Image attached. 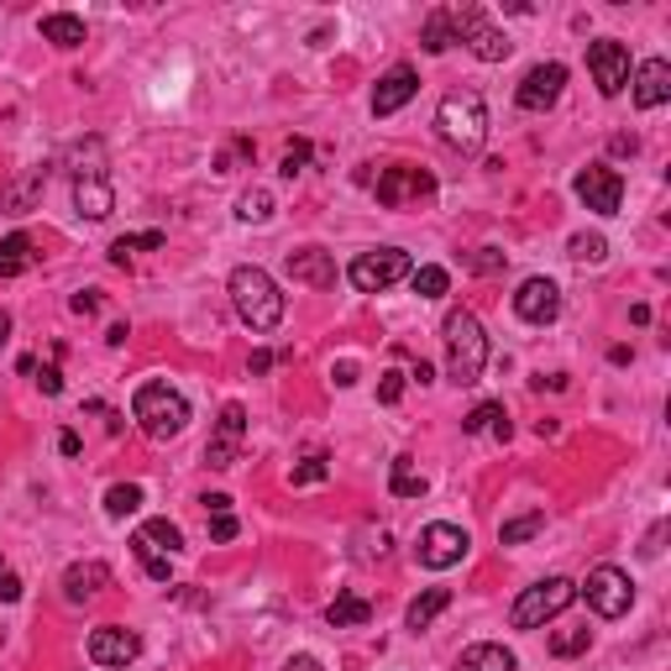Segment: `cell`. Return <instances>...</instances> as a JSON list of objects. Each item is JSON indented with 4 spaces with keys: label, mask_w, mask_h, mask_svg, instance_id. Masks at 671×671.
<instances>
[{
    "label": "cell",
    "mask_w": 671,
    "mask_h": 671,
    "mask_svg": "<svg viewBox=\"0 0 671 671\" xmlns=\"http://www.w3.org/2000/svg\"><path fill=\"white\" fill-rule=\"evenodd\" d=\"M232 305L236 315H241V325H252L258 336H268V331H278V321H284V294H278V284L268 278L263 268L241 263L232 268Z\"/></svg>",
    "instance_id": "obj_1"
},
{
    "label": "cell",
    "mask_w": 671,
    "mask_h": 671,
    "mask_svg": "<svg viewBox=\"0 0 671 671\" xmlns=\"http://www.w3.org/2000/svg\"><path fill=\"white\" fill-rule=\"evenodd\" d=\"M440 336H446V373L457 388H472V383L483 378V368H488V336H483V325L472 310H451L446 325H440Z\"/></svg>",
    "instance_id": "obj_2"
},
{
    "label": "cell",
    "mask_w": 671,
    "mask_h": 671,
    "mask_svg": "<svg viewBox=\"0 0 671 671\" xmlns=\"http://www.w3.org/2000/svg\"><path fill=\"white\" fill-rule=\"evenodd\" d=\"M132 420L142 425V436L152 440H174L184 425H189V399L169 388V383H142L132 394Z\"/></svg>",
    "instance_id": "obj_3"
},
{
    "label": "cell",
    "mask_w": 671,
    "mask_h": 671,
    "mask_svg": "<svg viewBox=\"0 0 671 671\" xmlns=\"http://www.w3.org/2000/svg\"><path fill=\"white\" fill-rule=\"evenodd\" d=\"M436 126H440V142L457 147V152H477L483 137H488V105L477 89H462V95H446L436 111Z\"/></svg>",
    "instance_id": "obj_4"
},
{
    "label": "cell",
    "mask_w": 671,
    "mask_h": 671,
    "mask_svg": "<svg viewBox=\"0 0 671 671\" xmlns=\"http://www.w3.org/2000/svg\"><path fill=\"white\" fill-rule=\"evenodd\" d=\"M572 598H577V583H567V577H546V583L525 587V593L514 598L509 624H514V630H540L546 619H556L561 609H572Z\"/></svg>",
    "instance_id": "obj_5"
},
{
    "label": "cell",
    "mask_w": 671,
    "mask_h": 671,
    "mask_svg": "<svg viewBox=\"0 0 671 671\" xmlns=\"http://www.w3.org/2000/svg\"><path fill=\"white\" fill-rule=\"evenodd\" d=\"M409 273H414V263H409V252H399V247H373V252L351 258V268H347L351 289H362V294L394 289V284L409 278Z\"/></svg>",
    "instance_id": "obj_6"
},
{
    "label": "cell",
    "mask_w": 671,
    "mask_h": 671,
    "mask_svg": "<svg viewBox=\"0 0 671 671\" xmlns=\"http://www.w3.org/2000/svg\"><path fill=\"white\" fill-rule=\"evenodd\" d=\"M577 593L587 598V609L598 613V619H624L630 604H635V583H630V572H619V567H593Z\"/></svg>",
    "instance_id": "obj_7"
},
{
    "label": "cell",
    "mask_w": 671,
    "mask_h": 671,
    "mask_svg": "<svg viewBox=\"0 0 671 671\" xmlns=\"http://www.w3.org/2000/svg\"><path fill=\"white\" fill-rule=\"evenodd\" d=\"M378 204L383 210H405V204H420L436 195V178L431 169H414V163H394V169H383L378 174Z\"/></svg>",
    "instance_id": "obj_8"
},
{
    "label": "cell",
    "mask_w": 671,
    "mask_h": 671,
    "mask_svg": "<svg viewBox=\"0 0 671 671\" xmlns=\"http://www.w3.org/2000/svg\"><path fill=\"white\" fill-rule=\"evenodd\" d=\"M451 27H457V42H468L472 53L483 63H504L509 53H514V42L504 37V32L477 11V5H462V11H451Z\"/></svg>",
    "instance_id": "obj_9"
},
{
    "label": "cell",
    "mask_w": 671,
    "mask_h": 671,
    "mask_svg": "<svg viewBox=\"0 0 671 671\" xmlns=\"http://www.w3.org/2000/svg\"><path fill=\"white\" fill-rule=\"evenodd\" d=\"M468 530L462 525H425L420 530V546H414V556H420V567H431V572H446V567H457L462 556H468Z\"/></svg>",
    "instance_id": "obj_10"
},
{
    "label": "cell",
    "mask_w": 671,
    "mask_h": 671,
    "mask_svg": "<svg viewBox=\"0 0 671 671\" xmlns=\"http://www.w3.org/2000/svg\"><path fill=\"white\" fill-rule=\"evenodd\" d=\"M587 69H593L598 95H619L630 85V48L613 37H598V42H587Z\"/></svg>",
    "instance_id": "obj_11"
},
{
    "label": "cell",
    "mask_w": 671,
    "mask_h": 671,
    "mask_svg": "<svg viewBox=\"0 0 671 671\" xmlns=\"http://www.w3.org/2000/svg\"><path fill=\"white\" fill-rule=\"evenodd\" d=\"M572 189H577V200H583L587 210H598V215H619V204H624V178L613 174V169H604V163L583 169V174L572 178Z\"/></svg>",
    "instance_id": "obj_12"
},
{
    "label": "cell",
    "mask_w": 671,
    "mask_h": 671,
    "mask_svg": "<svg viewBox=\"0 0 671 671\" xmlns=\"http://www.w3.org/2000/svg\"><path fill=\"white\" fill-rule=\"evenodd\" d=\"M241 440H247V409H241V405H226V409H221V420H215V431H210L204 462H210V468H236V457H241Z\"/></svg>",
    "instance_id": "obj_13"
},
{
    "label": "cell",
    "mask_w": 671,
    "mask_h": 671,
    "mask_svg": "<svg viewBox=\"0 0 671 671\" xmlns=\"http://www.w3.org/2000/svg\"><path fill=\"white\" fill-rule=\"evenodd\" d=\"M561 85H567V69L561 63H535L520 89H514V100H520V111H551L556 100H561Z\"/></svg>",
    "instance_id": "obj_14"
},
{
    "label": "cell",
    "mask_w": 671,
    "mask_h": 671,
    "mask_svg": "<svg viewBox=\"0 0 671 671\" xmlns=\"http://www.w3.org/2000/svg\"><path fill=\"white\" fill-rule=\"evenodd\" d=\"M137 656H142V635H137V630L105 624V630L89 635V661H95V667H132Z\"/></svg>",
    "instance_id": "obj_15"
},
{
    "label": "cell",
    "mask_w": 671,
    "mask_h": 671,
    "mask_svg": "<svg viewBox=\"0 0 671 671\" xmlns=\"http://www.w3.org/2000/svg\"><path fill=\"white\" fill-rule=\"evenodd\" d=\"M514 315L530 325H551L561 315V289H556L551 278H525L520 294H514Z\"/></svg>",
    "instance_id": "obj_16"
},
{
    "label": "cell",
    "mask_w": 671,
    "mask_h": 671,
    "mask_svg": "<svg viewBox=\"0 0 671 671\" xmlns=\"http://www.w3.org/2000/svg\"><path fill=\"white\" fill-rule=\"evenodd\" d=\"M284 273L294 284H310V289H336V263L325 247H294L284 258Z\"/></svg>",
    "instance_id": "obj_17"
},
{
    "label": "cell",
    "mask_w": 671,
    "mask_h": 671,
    "mask_svg": "<svg viewBox=\"0 0 671 671\" xmlns=\"http://www.w3.org/2000/svg\"><path fill=\"white\" fill-rule=\"evenodd\" d=\"M414 95H420V74H414L409 63L388 69V74L378 79V89H373V116H394V111H405Z\"/></svg>",
    "instance_id": "obj_18"
},
{
    "label": "cell",
    "mask_w": 671,
    "mask_h": 671,
    "mask_svg": "<svg viewBox=\"0 0 671 671\" xmlns=\"http://www.w3.org/2000/svg\"><path fill=\"white\" fill-rule=\"evenodd\" d=\"M105 587H111V567L105 561H74L63 572V598L69 604H95Z\"/></svg>",
    "instance_id": "obj_19"
},
{
    "label": "cell",
    "mask_w": 671,
    "mask_h": 671,
    "mask_svg": "<svg viewBox=\"0 0 671 671\" xmlns=\"http://www.w3.org/2000/svg\"><path fill=\"white\" fill-rule=\"evenodd\" d=\"M671 100V63L667 59H650L635 69V105L641 111H656Z\"/></svg>",
    "instance_id": "obj_20"
},
{
    "label": "cell",
    "mask_w": 671,
    "mask_h": 671,
    "mask_svg": "<svg viewBox=\"0 0 671 671\" xmlns=\"http://www.w3.org/2000/svg\"><path fill=\"white\" fill-rule=\"evenodd\" d=\"M74 204H79V215H89V221H105L116 210L111 178H74Z\"/></svg>",
    "instance_id": "obj_21"
},
{
    "label": "cell",
    "mask_w": 671,
    "mask_h": 671,
    "mask_svg": "<svg viewBox=\"0 0 671 671\" xmlns=\"http://www.w3.org/2000/svg\"><path fill=\"white\" fill-rule=\"evenodd\" d=\"M514 667H520L514 650H509V645H494V641L468 645V650L457 656V671H514Z\"/></svg>",
    "instance_id": "obj_22"
},
{
    "label": "cell",
    "mask_w": 671,
    "mask_h": 671,
    "mask_svg": "<svg viewBox=\"0 0 671 671\" xmlns=\"http://www.w3.org/2000/svg\"><path fill=\"white\" fill-rule=\"evenodd\" d=\"M446 609H451V587H425V593H420V598L409 604L405 624L414 630V635H420V630H431V624H436Z\"/></svg>",
    "instance_id": "obj_23"
},
{
    "label": "cell",
    "mask_w": 671,
    "mask_h": 671,
    "mask_svg": "<svg viewBox=\"0 0 671 671\" xmlns=\"http://www.w3.org/2000/svg\"><path fill=\"white\" fill-rule=\"evenodd\" d=\"M325 619H331V630H357V624L373 619V604L362 593H336V604L325 609Z\"/></svg>",
    "instance_id": "obj_24"
},
{
    "label": "cell",
    "mask_w": 671,
    "mask_h": 671,
    "mask_svg": "<svg viewBox=\"0 0 671 671\" xmlns=\"http://www.w3.org/2000/svg\"><path fill=\"white\" fill-rule=\"evenodd\" d=\"M462 431H468V436H483V431H488L494 440H509V436H514V425H509L504 405H477L468 420H462Z\"/></svg>",
    "instance_id": "obj_25"
},
{
    "label": "cell",
    "mask_w": 671,
    "mask_h": 671,
    "mask_svg": "<svg viewBox=\"0 0 671 671\" xmlns=\"http://www.w3.org/2000/svg\"><path fill=\"white\" fill-rule=\"evenodd\" d=\"M42 42H53V48H79V42H85V22L69 16V11H53V16H42Z\"/></svg>",
    "instance_id": "obj_26"
},
{
    "label": "cell",
    "mask_w": 671,
    "mask_h": 671,
    "mask_svg": "<svg viewBox=\"0 0 671 671\" xmlns=\"http://www.w3.org/2000/svg\"><path fill=\"white\" fill-rule=\"evenodd\" d=\"M388 488H394V498H420L431 483H425V472H414V457H394V468H388Z\"/></svg>",
    "instance_id": "obj_27"
},
{
    "label": "cell",
    "mask_w": 671,
    "mask_h": 671,
    "mask_svg": "<svg viewBox=\"0 0 671 671\" xmlns=\"http://www.w3.org/2000/svg\"><path fill=\"white\" fill-rule=\"evenodd\" d=\"M27 263H32V236L27 232H11L5 241H0V278H16Z\"/></svg>",
    "instance_id": "obj_28"
},
{
    "label": "cell",
    "mask_w": 671,
    "mask_h": 671,
    "mask_svg": "<svg viewBox=\"0 0 671 671\" xmlns=\"http://www.w3.org/2000/svg\"><path fill=\"white\" fill-rule=\"evenodd\" d=\"M451 42H457L451 11H431V16H425V32H420V48H425V53H446Z\"/></svg>",
    "instance_id": "obj_29"
},
{
    "label": "cell",
    "mask_w": 671,
    "mask_h": 671,
    "mask_svg": "<svg viewBox=\"0 0 671 671\" xmlns=\"http://www.w3.org/2000/svg\"><path fill=\"white\" fill-rule=\"evenodd\" d=\"M42 184H48V169H32V174L22 178V184H16L11 195H5V210H11V215H27L32 200L42 195Z\"/></svg>",
    "instance_id": "obj_30"
},
{
    "label": "cell",
    "mask_w": 671,
    "mask_h": 671,
    "mask_svg": "<svg viewBox=\"0 0 671 671\" xmlns=\"http://www.w3.org/2000/svg\"><path fill=\"white\" fill-rule=\"evenodd\" d=\"M137 535H142V540L152 546V551H169V556L184 551V535H178V525H169V520H147V525L137 530Z\"/></svg>",
    "instance_id": "obj_31"
},
{
    "label": "cell",
    "mask_w": 671,
    "mask_h": 671,
    "mask_svg": "<svg viewBox=\"0 0 671 671\" xmlns=\"http://www.w3.org/2000/svg\"><path fill=\"white\" fill-rule=\"evenodd\" d=\"M409 289L420 294V299H440V294L451 289V273H446V268H414V273H409Z\"/></svg>",
    "instance_id": "obj_32"
},
{
    "label": "cell",
    "mask_w": 671,
    "mask_h": 671,
    "mask_svg": "<svg viewBox=\"0 0 671 671\" xmlns=\"http://www.w3.org/2000/svg\"><path fill=\"white\" fill-rule=\"evenodd\" d=\"M540 530H546V514H540V509H530V514H520V520L498 525V540H504V546H520V540H535Z\"/></svg>",
    "instance_id": "obj_33"
},
{
    "label": "cell",
    "mask_w": 671,
    "mask_h": 671,
    "mask_svg": "<svg viewBox=\"0 0 671 671\" xmlns=\"http://www.w3.org/2000/svg\"><path fill=\"white\" fill-rule=\"evenodd\" d=\"M158 247H163V232L116 236V241H111V263H121V268H126V258H132V252H158Z\"/></svg>",
    "instance_id": "obj_34"
},
{
    "label": "cell",
    "mask_w": 671,
    "mask_h": 671,
    "mask_svg": "<svg viewBox=\"0 0 671 671\" xmlns=\"http://www.w3.org/2000/svg\"><path fill=\"white\" fill-rule=\"evenodd\" d=\"M273 210H278V204H273V195H268V189H247V195L236 200V215H241V221H252V226L273 221Z\"/></svg>",
    "instance_id": "obj_35"
},
{
    "label": "cell",
    "mask_w": 671,
    "mask_h": 671,
    "mask_svg": "<svg viewBox=\"0 0 671 671\" xmlns=\"http://www.w3.org/2000/svg\"><path fill=\"white\" fill-rule=\"evenodd\" d=\"M142 509V488L137 483H116L111 494H105V514L111 520H126V514H137Z\"/></svg>",
    "instance_id": "obj_36"
},
{
    "label": "cell",
    "mask_w": 671,
    "mask_h": 671,
    "mask_svg": "<svg viewBox=\"0 0 671 671\" xmlns=\"http://www.w3.org/2000/svg\"><path fill=\"white\" fill-rule=\"evenodd\" d=\"M572 258H577V263H604V258H609V241L598 232H577L572 236Z\"/></svg>",
    "instance_id": "obj_37"
},
{
    "label": "cell",
    "mask_w": 671,
    "mask_h": 671,
    "mask_svg": "<svg viewBox=\"0 0 671 671\" xmlns=\"http://www.w3.org/2000/svg\"><path fill=\"white\" fill-rule=\"evenodd\" d=\"M132 551H137V561L147 567V577H152V583H169V556H163V551H152V546H147L142 535H132Z\"/></svg>",
    "instance_id": "obj_38"
},
{
    "label": "cell",
    "mask_w": 671,
    "mask_h": 671,
    "mask_svg": "<svg viewBox=\"0 0 671 671\" xmlns=\"http://www.w3.org/2000/svg\"><path fill=\"white\" fill-rule=\"evenodd\" d=\"M587 645H593V630H561V635H551V656H561V661H567V656H583Z\"/></svg>",
    "instance_id": "obj_39"
},
{
    "label": "cell",
    "mask_w": 671,
    "mask_h": 671,
    "mask_svg": "<svg viewBox=\"0 0 671 671\" xmlns=\"http://www.w3.org/2000/svg\"><path fill=\"white\" fill-rule=\"evenodd\" d=\"M325 477H331V462L315 451V457H305V462L294 468V488H310V483H325Z\"/></svg>",
    "instance_id": "obj_40"
},
{
    "label": "cell",
    "mask_w": 671,
    "mask_h": 671,
    "mask_svg": "<svg viewBox=\"0 0 671 671\" xmlns=\"http://www.w3.org/2000/svg\"><path fill=\"white\" fill-rule=\"evenodd\" d=\"M504 263H509V252H498V247H477L468 258V268L477 273V278H488V273H504Z\"/></svg>",
    "instance_id": "obj_41"
},
{
    "label": "cell",
    "mask_w": 671,
    "mask_h": 671,
    "mask_svg": "<svg viewBox=\"0 0 671 671\" xmlns=\"http://www.w3.org/2000/svg\"><path fill=\"white\" fill-rule=\"evenodd\" d=\"M378 399H383V405H399V399H405V373H383Z\"/></svg>",
    "instance_id": "obj_42"
},
{
    "label": "cell",
    "mask_w": 671,
    "mask_h": 671,
    "mask_svg": "<svg viewBox=\"0 0 671 671\" xmlns=\"http://www.w3.org/2000/svg\"><path fill=\"white\" fill-rule=\"evenodd\" d=\"M305 158H310V142H289V152H284V169H278V174L294 178L299 169H305Z\"/></svg>",
    "instance_id": "obj_43"
},
{
    "label": "cell",
    "mask_w": 671,
    "mask_h": 671,
    "mask_svg": "<svg viewBox=\"0 0 671 671\" xmlns=\"http://www.w3.org/2000/svg\"><path fill=\"white\" fill-rule=\"evenodd\" d=\"M236 520L232 514H215V520H210V540H215V546H226V540H236Z\"/></svg>",
    "instance_id": "obj_44"
},
{
    "label": "cell",
    "mask_w": 671,
    "mask_h": 671,
    "mask_svg": "<svg viewBox=\"0 0 671 671\" xmlns=\"http://www.w3.org/2000/svg\"><path fill=\"white\" fill-rule=\"evenodd\" d=\"M69 310H74V315H95V310H100V294H95V289L74 294V299H69Z\"/></svg>",
    "instance_id": "obj_45"
},
{
    "label": "cell",
    "mask_w": 671,
    "mask_h": 671,
    "mask_svg": "<svg viewBox=\"0 0 671 671\" xmlns=\"http://www.w3.org/2000/svg\"><path fill=\"white\" fill-rule=\"evenodd\" d=\"M0 598H5V604L22 598V577H16V572H0Z\"/></svg>",
    "instance_id": "obj_46"
},
{
    "label": "cell",
    "mask_w": 671,
    "mask_h": 671,
    "mask_svg": "<svg viewBox=\"0 0 671 671\" xmlns=\"http://www.w3.org/2000/svg\"><path fill=\"white\" fill-rule=\"evenodd\" d=\"M331 378H336V388H351V383H357V362H336Z\"/></svg>",
    "instance_id": "obj_47"
},
{
    "label": "cell",
    "mask_w": 671,
    "mask_h": 671,
    "mask_svg": "<svg viewBox=\"0 0 671 671\" xmlns=\"http://www.w3.org/2000/svg\"><path fill=\"white\" fill-rule=\"evenodd\" d=\"M37 383H42V394H63V373H59V368H42V378H37Z\"/></svg>",
    "instance_id": "obj_48"
},
{
    "label": "cell",
    "mask_w": 671,
    "mask_h": 671,
    "mask_svg": "<svg viewBox=\"0 0 671 671\" xmlns=\"http://www.w3.org/2000/svg\"><path fill=\"white\" fill-rule=\"evenodd\" d=\"M284 671H325V667L315 661V656H289V661H284Z\"/></svg>",
    "instance_id": "obj_49"
},
{
    "label": "cell",
    "mask_w": 671,
    "mask_h": 671,
    "mask_svg": "<svg viewBox=\"0 0 671 671\" xmlns=\"http://www.w3.org/2000/svg\"><path fill=\"white\" fill-rule=\"evenodd\" d=\"M204 509H210V514H232V498H226V494H210V498H204Z\"/></svg>",
    "instance_id": "obj_50"
},
{
    "label": "cell",
    "mask_w": 671,
    "mask_h": 671,
    "mask_svg": "<svg viewBox=\"0 0 671 671\" xmlns=\"http://www.w3.org/2000/svg\"><path fill=\"white\" fill-rule=\"evenodd\" d=\"M59 451H63V457H79V436H74V431H63V436H59Z\"/></svg>",
    "instance_id": "obj_51"
},
{
    "label": "cell",
    "mask_w": 671,
    "mask_h": 671,
    "mask_svg": "<svg viewBox=\"0 0 671 671\" xmlns=\"http://www.w3.org/2000/svg\"><path fill=\"white\" fill-rule=\"evenodd\" d=\"M273 368V351H252V373H268Z\"/></svg>",
    "instance_id": "obj_52"
},
{
    "label": "cell",
    "mask_w": 671,
    "mask_h": 671,
    "mask_svg": "<svg viewBox=\"0 0 671 671\" xmlns=\"http://www.w3.org/2000/svg\"><path fill=\"white\" fill-rule=\"evenodd\" d=\"M105 341H111V347H126V325H111V331H105Z\"/></svg>",
    "instance_id": "obj_53"
},
{
    "label": "cell",
    "mask_w": 671,
    "mask_h": 671,
    "mask_svg": "<svg viewBox=\"0 0 671 671\" xmlns=\"http://www.w3.org/2000/svg\"><path fill=\"white\" fill-rule=\"evenodd\" d=\"M5 336H11V315L0 310V347H5Z\"/></svg>",
    "instance_id": "obj_54"
},
{
    "label": "cell",
    "mask_w": 671,
    "mask_h": 671,
    "mask_svg": "<svg viewBox=\"0 0 671 671\" xmlns=\"http://www.w3.org/2000/svg\"><path fill=\"white\" fill-rule=\"evenodd\" d=\"M0 572H5V561H0Z\"/></svg>",
    "instance_id": "obj_55"
}]
</instances>
